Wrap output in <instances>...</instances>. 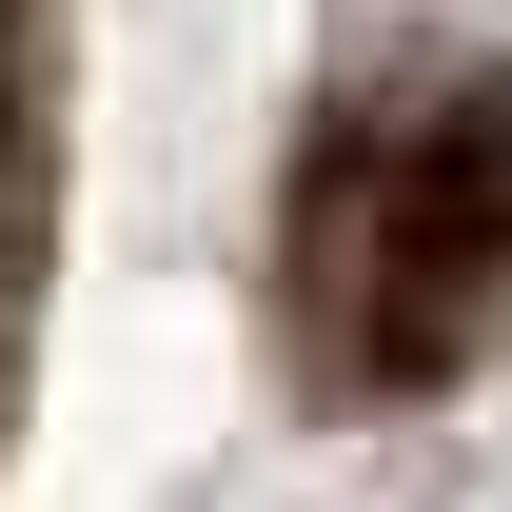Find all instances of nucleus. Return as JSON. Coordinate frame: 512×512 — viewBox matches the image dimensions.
I'll return each instance as SVG.
<instances>
[{
	"label": "nucleus",
	"instance_id": "1",
	"mask_svg": "<svg viewBox=\"0 0 512 512\" xmlns=\"http://www.w3.org/2000/svg\"><path fill=\"white\" fill-rule=\"evenodd\" d=\"M493 276H512V119H414L316 178V335L355 355V394H414Z\"/></svg>",
	"mask_w": 512,
	"mask_h": 512
}]
</instances>
